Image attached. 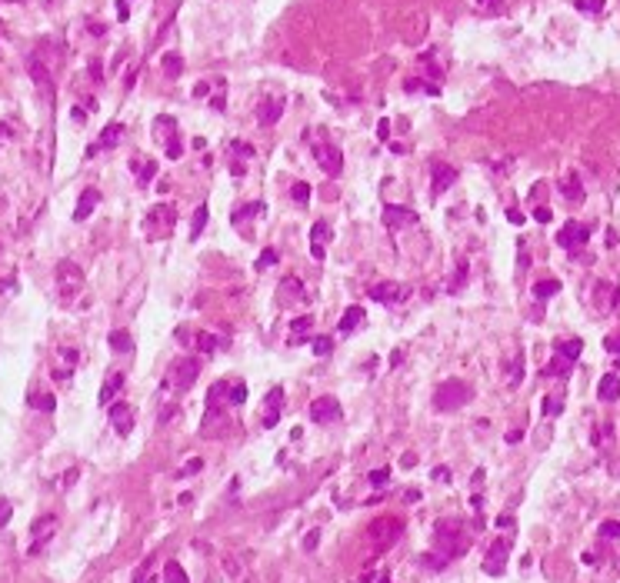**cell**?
I'll return each mask as SVG.
<instances>
[{
  "label": "cell",
  "instance_id": "1",
  "mask_svg": "<svg viewBox=\"0 0 620 583\" xmlns=\"http://www.w3.org/2000/svg\"><path fill=\"white\" fill-rule=\"evenodd\" d=\"M200 377V360L194 357H177L170 367H167V377H164V390L167 393H183L190 390Z\"/></svg>",
  "mask_w": 620,
  "mask_h": 583
},
{
  "label": "cell",
  "instance_id": "2",
  "mask_svg": "<svg viewBox=\"0 0 620 583\" xmlns=\"http://www.w3.org/2000/svg\"><path fill=\"white\" fill-rule=\"evenodd\" d=\"M470 397H474V390H470L467 380H457V377H451V380H444L437 387V393H434V407L437 410H460L464 404H470Z\"/></svg>",
  "mask_w": 620,
  "mask_h": 583
},
{
  "label": "cell",
  "instance_id": "3",
  "mask_svg": "<svg viewBox=\"0 0 620 583\" xmlns=\"http://www.w3.org/2000/svg\"><path fill=\"white\" fill-rule=\"evenodd\" d=\"M310 153H314V160L320 164V170H324L327 177H340V170H344V153H340V147H337V144H327V140H314Z\"/></svg>",
  "mask_w": 620,
  "mask_h": 583
},
{
  "label": "cell",
  "instance_id": "4",
  "mask_svg": "<svg viewBox=\"0 0 620 583\" xmlns=\"http://www.w3.org/2000/svg\"><path fill=\"white\" fill-rule=\"evenodd\" d=\"M80 287H84V270L70 264V260H61L57 264V290H61V297H74Z\"/></svg>",
  "mask_w": 620,
  "mask_h": 583
},
{
  "label": "cell",
  "instance_id": "5",
  "mask_svg": "<svg viewBox=\"0 0 620 583\" xmlns=\"http://www.w3.org/2000/svg\"><path fill=\"white\" fill-rule=\"evenodd\" d=\"M437 540L444 543V547H451L447 556L464 554V547H467V537H464V530H460L457 520H444V524H437Z\"/></svg>",
  "mask_w": 620,
  "mask_h": 583
},
{
  "label": "cell",
  "instance_id": "6",
  "mask_svg": "<svg viewBox=\"0 0 620 583\" xmlns=\"http://www.w3.org/2000/svg\"><path fill=\"white\" fill-rule=\"evenodd\" d=\"M174 224H177V210L167 207V204H157V207H151V213H147V230H151V237H164Z\"/></svg>",
  "mask_w": 620,
  "mask_h": 583
},
{
  "label": "cell",
  "instance_id": "7",
  "mask_svg": "<svg viewBox=\"0 0 620 583\" xmlns=\"http://www.w3.org/2000/svg\"><path fill=\"white\" fill-rule=\"evenodd\" d=\"M587 240H590V230L584 224H577V220H567V224L557 230V243L564 250H580Z\"/></svg>",
  "mask_w": 620,
  "mask_h": 583
},
{
  "label": "cell",
  "instance_id": "8",
  "mask_svg": "<svg viewBox=\"0 0 620 583\" xmlns=\"http://www.w3.org/2000/svg\"><path fill=\"white\" fill-rule=\"evenodd\" d=\"M57 533V517H40V520H33L31 527V554H40L50 537Z\"/></svg>",
  "mask_w": 620,
  "mask_h": 583
},
{
  "label": "cell",
  "instance_id": "9",
  "mask_svg": "<svg viewBox=\"0 0 620 583\" xmlns=\"http://www.w3.org/2000/svg\"><path fill=\"white\" fill-rule=\"evenodd\" d=\"M400 530H404V524H400V520H393V517H380V520H374V524H370V530H367V533L377 540L380 547H387V543H393V540L400 537Z\"/></svg>",
  "mask_w": 620,
  "mask_h": 583
},
{
  "label": "cell",
  "instance_id": "10",
  "mask_svg": "<svg viewBox=\"0 0 620 583\" xmlns=\"http://www.w3.org/2000/svg\"><path fill=\"white\" fill-rule=\"evenodd\" d=\"M384 224L391 227V230H404V227H414V224H417V210L400 207V204H387V207H384Z\"/></svg>",
  "mask_w": 620,
  "mask_h": 583
},
{
  "label": "cell",
  "instance_id": "11",
  "mask_svg": "<svg viewBox=\"0 0 620 583\" xmlns=\"http://www.w3.org/2000/svg\"><path fill=\"white\" fill-rule=\"evenodd\" d=\"M407 294H410L407 287H404V284H393V280L370 287V297L377 300V303H393V307H397V303H404V300H407Z\"/></svg>",
  "mask_w": 620,
  "mask_h": 583
},
{
  "label": "cell",
  "instance_id": "12",
  "mask_svg": "<svg viewBox=\"0 0 620 583\" xmlns=\"http://www.w3.org/2000/svg\"><path fill=\"white\" fill-rule=\"evenodd\" d=\"M340 420V404L333 397H317L310 404V423H333Z\"/></svg>",
  "mask_w": 620,
  "mask_h": 583
},
{
  "label": "cell",
  "instance_id": "13",
  "mask_svg": "<svg viewBox=\"0 0 620 583\" xmlns=\"http://www.w3.org/2000/svg\"><path fill=\"white\" fill-rule=\"evenodd\" d=\"M264 407H267V414H264V430H271L277 427V420H280V410H284V387H271L267 390V397H264Z\"/></svg>",
  "mask_w": 620,
  "mask_h": 583
},
{
  "label": "cell",
  "instance_id": "14",
  "mask_svg": "<svg viewBox=\"0 0 620 583\" xmlns=\"http://www.w3.org/2000/svg\"><path fill=\"white\" fill-rule=\"evenodd\" d=\"M277 300H280V307H294V303H303L307 300V290L297 277H287L284 284L277 287Z\"/></svg>",
  "mask_w": 620,
  "mask_h": 583
},
{
  "label": "cell",
  "instance_id": "15",
  "mask_svg": "<svg viewBox=\"0 0 620 583\" xmlns=\"http://www.w3.org/2000/svg\"><path fill=\"white\" fill-rule=\"evenodd\" d=\"M123 140V123H107L104 130H100V140L97 144H91L87 147V157H93V153H100V150H110V147H117Z\"/></svg>",
  "mask_w": 620,
  "mask_h": 583
},
{
  "label": "cell",
  "instance_id": "16",
  "mask_svg": "<svg viewBox=\"0 0 620 583\" xmlns=\"http://www.w3.org/2000/svg\"><path fill=\"white\" fill-rule=\"evenodd\" d=\"M327 237H331V224L327 220H317V224L310 227V257L314 260L327 257Z\"/></svg>",
  "mask_w": 620,
  "mask_h": 583
},
{
  "label": "cell",
  "instance_id": "17",
  "mask_svg": "<svg viewBox=\"0 0 620 583\" xmlns=\"http://www.w3.org/2000/svg\"><path fill=\"white\" fill-rule=\"evenodd\" d=\"M117 393H123V374H107V380L100 384V393H97V404L100 407H110L117 404Z\"/></svg>",
  "mask_w": 620,
  "mask_h": 583
},
{
  "label": "cell",
  "instance_id": "18",
  "mask_svg": "<svg viewBox=\"0 0 620 583\" xmlns=\"http://www.w3.org/2000/svg\"><path fill=\"white\" fill-rule=\"evenodd\" d=\"M284 97H271V100H264V104L257 107V123L260 127H273L277 120L284 117Z\"/></svg>",
  "mask_w": 620,
  "mask_h": 583
},
{
  "label": "cell",
  "instance_id": "19",
  "mask_svg": "<svg viewBox=\"0 0 620 583\" xmlns=\"http://www.w3.org/2000/svg\"><path fill=\"white\" fill-rule=\"evenodd\" d=\"M110 423H114V430L121 437L130 434V427H134V410L123 404V400H117V404H110Z\"/></svg>",
  "mask_w": 620,
  "mask_h": 583
},
{
  "label": "cell",
  "instance_id": "20",
  "mask_svg": "<svg viewBox=\"0 0 620 583\" xmlns=\"http://www.w3.org/2000/svg\"><path fill=\"white\" fill-rule=\"evenodd\" d=\"M507 550H511V543H507V540L494 543V547H490V554H487V560H484V573L500 577V573H504V563H507Z\"/></svg>",
  "mask_w": 620,
  "mask_h": 583
},
{
  "label": "cell",
  "instance_id": "21",
  "mask_svg": "<svg viewBox=\"0 0 620 583\" xmlns=\"http://www.w3.org/2000/svg\"><path fill=\"white\" fill-rule=\"evenodd\" d=\"M97 204H100V194H97V187H87V190L80 194V200H77V207H74V220H77V224H84V220L91 217L93 210H97Z\"/></svg>",
  "mask_w": 620,
  "mask_h": 583
},
{
  "label": "cell",
  "instance_id": "22",
  "mask_svg": "<svg viewBox=\"0 0 620 583\" xmlns=\"http://www.w3.org/2000/svg\"><path fill=\"white\" fill-rule=\"evenodd\" d=\"M430 174H434V194H444V190H451L457 183V167L451 164H434Z\"/></svg>",
  "mask_w": 620,
  "mask_h": 583
},
{
  "label": "cell",
  "instance_id": "23",
  "mask_svg": "<svg viewBox=\"0 0 620 583\" xmlns=\"http://www.w3.org/2000/svg\"><path fill=\"white\" fill-rule=\"evenodd\" d=\"M153 134H157V140L160 144H170V140H177L181 137V130H177V117H170V114H160V117L153 120Z\"/></svg>",
  "mask_w": 620,
  "mask_h": 583
},
{
  "label": "cell",
  "instance_id": "24",
  "mask_svg": "<svg viewBox=\"0 0 620 583\" xmlns=\"http://www.w3.org/2000/svg\"><path fill=\"white\" fill-rule=\"evenodd\" d=\"M310 330H314V317H297V320H294V324H290V337H287V344L290 347H301L303 340H307V344H310Z\"/></svg>",
  "mask_w": 620,
  "mask_h": 583
},
{
  "label": "cell",
  "instance_id": "25",
  "mask_svg": "<svg viewBox=\"0 0 620 583\" xmlns=\"http://www.w3.org/2000/svg\"><path fill=\"white\" fill-rule=\"evenodd\" d=\"M267 213V204L264 200H254V204H243L230 213V224L234 227H243V220H254V217H264Z\"/></svg>",
  "mask_w": 620,
  "mask_h": 583
},
{
  "label": "cell",
  "instance_id": "26",
  "mask_svg": "<svg viewBox=\"0 0 620 583\" xmlns=\"http://www.w3.org/2000/svg\"><path fill=\"white\" fill-rule=\"evenodd\" d=\"M597 397H600L604 404L620 400V377L617 374H604V377H600V384H597Z\"/></svg>",
  "mask_w": 620,
  "mask_h": 583
},
{
  "label": "cell",
  "instance_id": "27",
  "mask_svg": "<svg viewBox=\"0 0 620 583\" xmlns=\"http://www.w3.org/2000/svg\"><path fill=\"white\" fill-rule=\"evenodd\" d=\"M130 170L137 174V183H140V187H147V183L157 177V160H140V157H137L134 164H130Z\"/></svg>",
  "mask_w": 620,
  "mask_h": 583
},
{
  "label": "cell",
  "instance_id": "28",
  "mask_svg": "<svg viewBox=\"0 0 620 583\" xmlns=\"http://www.w3.org/2000/svg\"><path fill=\"white\" fill-rule=\"evenodd\" d=\"M363 324V307H357V303H354V307H347V310H344V317H340V333H354V330L361 327Z\"/></svg>",
  "mask_w": 620,
  "mask_h": 583
},
{
  "label": "cell",
  "instance_id": "29",
  "mask_svg": "<svg viewBox=\"0 0 620 583\" xmlns=\"http://www.w3.org/2000/svg\"><path fill=\"white\" fill-rule=\"evenodd\" d=\"M580 350H584V340H580V337H574V340H560V344H557V357L567 360V363H574V360L580 357Z\"/></svg>",
  "mask_w": 620,
  "mask_h": 583
},
{
  "label": "cell",
  "instance_id": "30",
  "mask_svg": "<svg viewBox=\"0 0 620 583\" xmlns=\"http://www.w3.org/2000/svg\"><path fill=\"white\" fill-rule=\"evenodd\" d=\"M107 344H110V350H114V354H130V350H134V340H130V333H123V330H110Z\"/></svg>",
  "mask_w": 620,
  "mask_h": 583
},
{
  "label": "cell",
  "instance_id": "31",
  "mask_svg": "<svg viewBox=\"0 0 620 583\" xmlns=\"http://www.w3.org/2000/svg\"><path fill=\"white\" fill-rule=\"evenodd\" d=\"M207 217H211V210H207V204H200V207L194 210V217H190V240L200 237V230L207 227Z\"/></svg>",
  "mask_w": 620,
  "mask_h": 583
},
{
  "label": "cell",
  "instance_id": "32",
  "mask_svg": "<svg viewBox=\"0 0 620 583\" xmlns=\"http://www.w3.org/2000/svg\"><path fill=\"white\" fill-rule=\"evenodd\" d=\"M554 294H560V280H540V284H534V297L537 300H550Z\"/></svg>",
  "mask_w": 620,
  "mask_h": 583
},
{
  "label": "cell",
  "instance_id": "33",
  "mask_svg": "<svg viewBox=\"0 0 620 583\" xmlns=\"http://www.w3.org/2000/svg\"><path fill=\"white\" fill-rule=\"evenodd\" d=\"M227 153H237V160H250V157H257V150L250 147V144H243V140H230L227 144Z\"/></svg>",
  "mask_w": 620,
  "mask_h": 583
},
{
  "label": "cell",
  "instance_id": "34",
  "mask_svg": "<svg viewBox=\"0 0 620 583\" xmlns=\"http://www.w3.org/2000/svg\"><path fill=\"white\" fill-rule=\"evenodd\" d=\"M181 70H183V60H181V54H177V50H170V54H164V74H167V77H181Z\"/></svg>",
  "mask_w": 620,
  "mask_h": 583
},
{
  "label": "cell",
  "instance_id": "35",
  "mask_svg": "<svg viewBox=\"0 0 620 583\" xmlns=\"http://www.w3.org/2000/svg\"><path fill=\"white\" fill-rule=\"evenodd\" d=\"M164 583H190L187 580V573H183V567L177 563V560H170L164 567Z\"/></svg>",
  "mask_w": 620,
  "mask_h": 583
},
{
  "label": "cell",
  "instance_id": "36",
  "mask_svg": "<svg viewBox=\"0 0 620 583\" xmlns=\"http://www.w3.org/2000/svg\"><path fill=\"white\" fill-rule=\"evenodd\" d=\"M197 347H200V354H213L217 347H227V340H224V337H211V333H200V337H197Z\"/></svg>",
  "mask_w": 620,
  "mask_h": 583
},
{
  "label": "cell",
  "instance_id": "37",
  "mask_svg": "<svg viewBox=\"0 0 620 583\" xmlns=\"http://www.w3.org/2000/svg\"><path fill=\"white\" fill-rule=\"evenodd\" d=\"M310 350H314L317 357H331L333 340H331V337H327V333H320V337H314V340H310Z\"/></svg>",
  "mask_w": 620,
  "mask_h": 583
},
{
  "label": "cell",
  "instance_id": "38",
  "mask_svg": "<svg viewBox=\"0 0 620 583\" xmlns=\"http://www.w3.org/2000/svg\"><path fill=\"white\" fill-rule=\"evenodd\" d=\"M520 377H524V357L517 354V357L511 360V367H507V384L517 387V384H520Z\"/></svg>",
  "mask_w": 620,
  "mask_h": 583
},
{
  "label": "cell",
  "instance_id": "39",
  "mask_svg": "<svg viewBox=\"0 0 620 583\" xmlns=\"http://www.w3.org/2000/svg\"><path fill=\"white\" fill-rule=\"evenodd\" d=\"M564 197H567V200H570V204H580V200H584V187H580V180L577 177H570L567 180V183H564Z\"/></svg>",
  "mask_w": 620,
  "mask_h": 583
},
{
  "label": "cell",
  "instance_id": "40",
  "mask_svg": "<svg viewBox=\"0 0 620 583\" xmlns=\"http://www.w3.org/2000/svg\"><path fill=\"white\" fill-rule=\"evenodd\" d=\"M134 583H153V556L151 560H144L134 573Z\"/></svg>",
  "mask_w": 620,
  "mask_h": 583
},
{
  "label": "cell",
  "instance_id": "41",
  "mask_svg": "<svg viewBox=\"0 0 620 583\" xmlns=\"http://www.w3.org/2000/svg\"><path fill=\"white\" fill-rule=\"evenodd\" d=\"M567 370H570V363L557 357L554 363H547V367H544V377H567Z\"/></svg>",
  "mask_w": 620,
  "mask_h": 583
},
{
  "label": "cell",
  "instance_id": "42",
  "mask_svg": "<svg viewBox=\"0 0 620 583\" xmlns=\"http://www.w3.org/2000/svg\"><path fill=\"white\" fill-rule=\"evenodd\" d=\"M243 400H247V387H243L241 380H234L230 384V407H241Z\"/></svg>",
  "mask_w": 620,
  "mask_h": 583
},
{
  "label": "cell",
  "instance_id": "43",
  "mask_svg": "<svg viewBox=\"0 0 620 583\" xmlns=\"http://www.w3.org/2000/svg\"><path fill=\"white\" fill-rule=\"evenodd\" d=\"M290 197H294V204H307V200H310V183H294V187H290Z\"/></svg>",
  "mask_w": 620,
  "mask_h": 583
},
{
  "label": "cell",
  "instance_id": "44",
  "mask_svg": "<svg viewBox=\"0 0 620 583\" xmlns=\"http://www.w3.org/2000/svg\"><path fill=\"white\" fill-rule=\"evenodd\" d=\"M574 7L584 10V14H600V10H604V0H577Z\"/></svg>",
  "mask_w": 620,
  "mask_h": 583
},
{
  "label": "cell",
  "instance_id": "45",
  "mask_svg": "<svg viewBox=\"0 0 620 583\" xmlns=\"http://www.w3.org/2000/svg\"><path fill=\"white\" fill-rule=\"evenodd\" d=\"M367 480H370L374 487H384V483L391 480V467H380V470H370V474H367Z\"/></svg>",
  "mask_w": 620,
  "mask_h": 583
},
{
  "label": "cell",
  "instance_id": "46",
  "mask_svg": "<svg viewBox=\"0 0 620 583\" xmlns=\"http://www.w3.org/2000/svg\"><path fill=\"white\" fill-rule=\"evenodd\" d=\"M273 264H277V250H273V247H267V250L257 257V270H271Z\"/></svg>",
  "mask_w": 620,
  "mask_h": 583
},
{
  "label": "cell",
  "instance_id": "47",
  "mask_svg": "<svg viewBox=\"0 0 620 583\" xmlns=\"http://www.w3.org/2000/svg\"><path fill=\"white\" fill-rule=\"evenodd\" d=\"M560 410H564V397H547V400H544V414H547V417H557Z\"/></svg>",
  "mask_w": 620,
  "mask_h": 583
},
{
  "label": "cell",
  "instance_id": "48",
  "mask_svg": "<svg viewBox=\"0 0 620 583\" xmlns=\"http://www.w3.org/2000/svg\"><path fill=\"white\" fill-rule=\"evenodd\" d=\"M600 537L617 540L620 537V520H607V524H600Z\"/></svg>",
  "mask_w": 620,
  "mask_h": 583
},
{
  "label": "cell",
  "instance_id": "49",
  "mask_svg": "<svg viewBox=\"0 0 620 583\" xmlns=\"http://www.w3.org/2000/svg\"><path fill=\"white\" fill-rule=\"evenodd\" d=\"M164 153H167V157H170V160H181V157H183V144H181V137H177V140H170V144H167V147H164Z\"/></svg>",
  "mask_w": 620,
  "mask_h": 583
},
{
  "label": "cell",
  "instance_id": "50",
  "mask_svg": "<svg viewBox=\"0 0 620 583\" xmlns=\"http://www.w3.org/2000/svg\"><path fill=\"white\" fill-rule=\"evenodd\" d=\"M33 407H37V410H44V414H50V410H54V393H44V397H33Z\"/></svg>",
  "mask_w": 620,
  "mask_h": 583
},
{
  "label": "cell",
  "instance_id": "51",
  "mask_svg": "<svg viewBox=\"0 0 620 583\" xmlns=\"http://www.w3.org/2000/svg\"><path fill=\"white\" fill-rule=\"evenodd\" d=\"M604 350H610V354H620V330H617V333H607V337H604Z\"/></svg>",
  "mask_w": 620,
  "mask_h": 583
},
{
  "label": "cell",
  "instance_id": "52",
  "mask_svg": "<svg viewBox=\"0 0 620 583\" xmlns=\"http://www.w3.org/2000/svg\"><path fill=\"white\" fill-rule=\"evenodd\" d=\"M10 513H14V507H10V500H7V497H0V527H7V520H10Z\"/></svg>",
  "mask_w": 620,
  "mask_h": 583
},
{
  "label": "cell",
  "instance_id": "53",
  "mask_svg": "<svg viewBox=\"0 0 620 583\" xmlns=\"http://www.w3.org/2000/svg\"><path fill=\"white\" fill-rule=\"evenodd\" d=\"M317 540H320V530H310V533L303 537V550H317Z\"/></svg>",
  "mask_w": 620,
  "mask_h": 583
},
{
  "label": "cell",
  "instance_id": "54",
  "mask_svg": "<svg viewBox=\"0 0 620 583\" xmlns=\"http://www.w3.org/2000/svg\"><path fill=\"white\" fill-rule=\"evenodd\" d=\"M200 467H204V460H187V464H183V470H181V477H190V474H197Z\"/></svg>",
  "mask_w": 620,
  "mask_h": 583
},
{
  "label": "cell",
  "instance_id": "55",
  "mask_svg": "<svg viewBox=\"0 0 620 583\" xmlns=\"http://www.w3.org/2000/svg\"><path fill=\"white\" fill-rule=\"evenodd\" d=\"M550 217H554V213H550L547 207H537V210H534V220H540V224H550Z\"/></svg>",
  "mask_w": 620,
  "mask_h": 583
},
{
  "label": "cell",
  "instance_id": "56",
  "mask_svg": "<svg viewBox=\"0 0 620 583\" xmlns=\"http://www.w3.org/2000/svg\"><path fill=\"white\" fill-rule=\"evenodd\" d=\"M377 137L380 140H391V123H387V120H380L377 123Z\"/></svg>",
  "mask_w": 620,
  "mask_h": 583
},
{
  "label": "cell",
  "instance_id": "57",
  "mask_svg": "<svg viewBox=\"0 0 620 583\" xmlns=\"http://www.w3.org/2000/svg\"><path fill=\"white\" fill-rule=\"evenodd\" d=\"M117 17H121V24L130 17V7H127V0H117Z\"/></svg>",
  "mask_w": 620,
  "mask_h": 583
},
{
  "label": "cell",
  "instance_id": "58",
  "mask_svg": "<svg viewBox=\"0 0 620 583\" xmlns=\"http://www.w3.org/2000/svg\"><path fill=\"white\" fill-rule=\"evenodd\" d=\"M434 480H444V483H447V480H451V470H447V467H434Z\"/></svg>",
  "mask_w": 620,
  "mask_h": 583
},
{
  "label": "cell",
  "instance_id": "59",
  "mask_svg": "<svg viewBox=\"0 0 620 583\" xmlns=\"http://www.w3.org/2000/svg\"><path fill=\"white\" fill-rule=\"evenodd\" d=\"M507 220H511V224H524V213H520V210H507Z\"/></svg>",
  "mask_w": 620,
  "mask_h": 583
},
{
  "label": "cell",
  "instance_id": "60",
  "mask_svg": "<svg viewBox=\"0 0 620 583\" xmlns=\"http://www.w3.org/2000/svg\"><path fill=\"white\" fill-rule=\"evenodd\" d=\"M477 3H481L484 10H500V3H504V0H477Z\"/></svg>",
  "mask_w": 620,
  "mask_h": 583
},
{
  "label": "cell",
  "instance_id": "61",
  "mask_svg": "<svg viewBox=\"0 0 620 583\" xmlns=\"http://www.w3.org/2000/svg\"><path fill=\"white\" fill-rule=\"evenodd\" d=\"M17 280H0V294H7V290H14Z\"/></svg>",
  "mask_w": 620,
  "mask_h": 583
},
{
  "label": "cell",
  "instance_id": "62",
  "mask_svg": "<svg viewBox=\"0 0 620 583\" xmlns=\"http://www.w3.org/2000/svg\"><path fill=\"white\" fill-rule=\"evenodd\" d=\"M0 140H7V127H0Z\"/></svg>",
  "mask_w": 620,
  "mask_h": 583
},
{
  "label": "cell",
  "instance_id": "63",
  "mask_svg": "<svg viewBox=\"0 0 620 583\" xmlns=\"http://www.w3.org/2000/svg\"><path fill=\"white\" fill-rule=\"evenodd\" d=\"M380 583H391V577H380Z\"/></svg>",
  "mask_w": 620,
  "mask_h": 583
},
{
  "label": "cell",
  "instance_id": "64",
  "mask_svg": "<svg viewBox=\"0 0 620 583\" xmlns=\"http://www.w3.org/2000/svg\"><path fill=\"white\" fill-rule=\"evenodd\" d=\"M7 3H20V0H7Z\"/></svg>",
  "mask_w": 620,
  "mask_h": 583
}]
</instances>
